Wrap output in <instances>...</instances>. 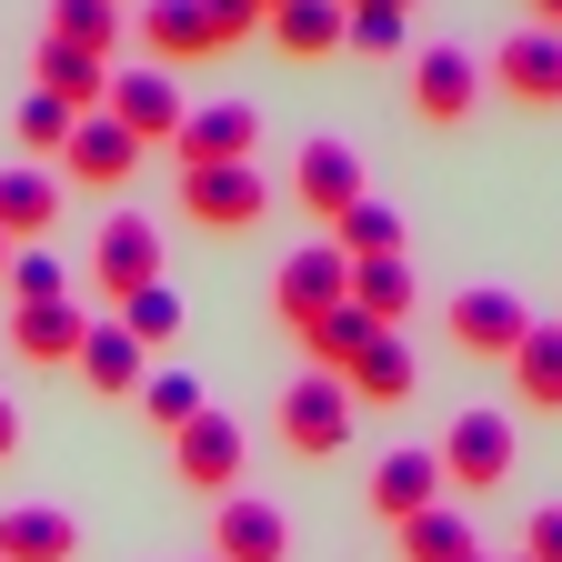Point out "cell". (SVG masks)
<instances>
[{
	"mask_svg": "<svg viewBox=\"0 0 562 562\" xmlns=\"http://www.w3.org/2000/svg\"><path fill=\"white\" fill-rule=\"evenodd\" d=\"M341 302H351V251H341V241H312V251H281V271H271V312L292 322V331L331 322Z\"/></svg>",
	"mask_w": 562,
	"mask_h": 562,
	"instance_id": "1",
	"label": "cell"
},
{
	"mask_svg": "<svg viewBox=\"0 0 562 562\" xmlns=\"http://www.w3.org/2000/svg\"><path fill=\"white\" fill-rule=\"evenodd\" d=\"M442 331L472 351V362H513V351H522V331H532V302L513 292V281H472V292H452Z\"/></svg>",
	"mask_w": 562,
	"mask_h": 562,
	"instance_id": "2",
	"label": "cell"
},
{
	"mask_svg": "<svg viewBox=\"0 0 562 562\" xmlns=\"http://www.w3.org/2000/svg\"><path fill=\"white\" fill-rule=\"evenodd\" d=\"M161 281V222H140V211H111L101 241H91V292L121 312L131 292H151Z\"/></svg>",
	"mask_w": 562,
	"mask_h": 562,
	"instance_id": "3",
	"label": "cell"
},
{
	"mask_svg": "<svg viewBox=\"0 0 562 562\" xmlns=\"http://www.w3.org/2000/svg\"><path fill=\"white\" fill-rule=\"evenodd\" d=\"M171 472H181V492H211V503H232V492L251 482V472H241V422H232V412L181 422V432H171Z\"/></svg>",
	"mask_w": 562,
	"mask_h": 562,
	"instance_id": "4",
	"label": "cell"
},
{
	"mask_svg": "<svg viewBox=\"0 0 562 562\" xmlns=\"http://www.w3.org/2000/svg\"><path fill=\"white\" fill-rule=\"evenodd\" d=\"M251 151H261V111L251 101H201L181 121V140H171L181 171H251Z\"/></svg>",
	"mask_w": 562,
	"mask_h": 562,
	"instance_id": "5",
	"label": "cell"
},
{
	"mask_svg": "<svg viewBox=\"0 0 562 562\" xmlns=\"http://www.w3.org/2000/svg\"><path fill=\"white\" fill-rule=\"evenodd\" d=\"M101 111L140 140V151H151V140H181V121H191L181 70H151V60H140V70H111V101H101Z\"/></svg>",
	"mask_w": 562,
	"mask_h": 562,
	"instance_id": "6",
	"label": "cell"
},
{
	"mask_svg": "<svg viewBox=\"0 0 562 562\" xmlns=\"http://www.w3.org/2000/svg\"><path fill=\"white\" fill-rule=\"evenodd\" d=\"M513 472V412H462L442 432V492H503Z\"/></svg>",
	"mask_w": 562,
	"mask_h": 562,
	"instance_id": "7",
	"label": "cell"
},
{
	"mask_svg": "<svg viewBox=\"0 0 562 562\" xmlns=\"http://www.w3.org/2000/svg\"><path fill=\"white\" fill-rule=\"evenodd\" d=\"M211 562H292V522H281L271 492H232V503H211Z\"/></svg>",
	"mask_w": 562,
	"mask_h": 562,
	"instance_id": "8",
	"label": "cell"
},
{
	"mask_svg": "<svg viewBox=\"0 0 562 562\" xmlns=\"http://www.w3.org/2000/svg\"><path fill=\"white\" fill-rule=\"evenodd\" d=\"M281 442H292L302 462H331V452L351 442V392H341L331 372H302L292 392H281Z\"/></svg>",
	"mask_w": 562,
	"mask_h": 562,
	"instance_id": "9",
	"label": "cell"
},
{
	"mask_svg": "<svg viewBox=\"0 0 562 562\" xmlns=\"http://www.w3.org/2000/svg\"><path fill=\"white\" fill-rule=\"evenodd\" d=\"M261 211H271L261 171H181V222L191 232H251Z\"/></svg>",
	"mask_w": 562,
	"mask_h": 562,
	"instance_id": "10",
	"label": "cell"
},
{
	"mask_svg": "<svg viewBox=\"0 0 562 562\" xmlns=\"http://www.w3.org/2000/svg\"><path fill=\"white\" fill-rule=\"evenodd\" d=\"M292 191H302V211H312V222H341L351 201H372V191H362V151H351V140H331V131H312V140H302Z\"/></svg>",
	"mask_w": 562,
	"mask_h": 562,
	"instance_id": "11",
	"label": "cell"
},
{
	"mask_svg": "<svg viewBox=\"0 0 562 562\" xmlns=\"http://www.w3.org/2000/svg\"><path fill=\"white\" fill-rule=\"evenodd\" d=\"M472 101H482V60H472V50L432 41V50L412 60V111H422V121L452 131V121H472Z\"/></svg>",
	"mask_w": 562,
	"mask_h": 562,
	"instance_id": "12",
	"label": "cell"
},
{
	"mask_svg": "<svg viewBox=\"0 0 562 562\" xmlns=\"http://www.w3.org/2000/svg\"><path fill=\"white\" fill-rule=\"evenodd\" d=\"M492 91H513L522 111H562V41L552 31H513L492 50Z\"/></svg>",
	"mask_w": 562,
	"mask_h": 562,
	"instance_id": "13",
	"label": "cell"
},
{
	"mask_svg": "<svg viewBox=\"0 0 562 562\" xmlns=\"http://www.w3.org/2000/svg\"><path fill=\"white\" fill-rule=\"evenodd\" d=\"M442 503V452H422V442H402V452H382L372 462V513L402 532L412 513H432Z\"/></svg>",
	"mask_w": 562,
	"mask_h": 562,
	"instance_id": "14",
	"label": "cell"
},
{
	"mask_svg": "<svg viewBox=\"0 0 562 562\" xmlns=\"http://www.w3.org/2000/svg\"><path fill=\"white\" fill-rule=\"evenodd\" d=\"M31 91H50L70 121H91V111L111 101V60L70 50V41H41V50H31Z\"/></svg>",
	"mask_w": 562,
	"mask_h": 562,
	"instance_id": "15",
	"label": "cell"
},
{
	"mask_svg": "<svg viewBox=\"0 0 562 562\" xmlns=\"http://www.w3.org/2000/svg\"><path fill=\"white\" fill-rule=\"evenodd\" d=\"M60 171L81 181V191H121L131 171H140V140L111 121V111H91L81 131H70V151H60Z\"/></svg>",
	"mask_w": 562,
	"mask_h": 562,
	"instance_id": "16",
	"label": "cell"
},
{
	"mask_svg": "<svg viewBox=\"0 0 562 562\" xmlns=\"http://www.w3.org/2000/svg\"><path fill=\"white\" fill-rule=\"evenodd\" d=\"M211 50H222V41H211L201 0H151V11H140V60H151V70H191Z\"/></svg>",
	"mask_w": 562,
	"mask_h": 562,
	"instance_id": "17",
	"label": "cell"
},
{
	"mask_svg": "<svg viewBox=\"0 0 562 562\" xmlns=\"http://www.w3.org/2000/svg\"><path fill=\"white\" fill-rule=\"evenodd\" d=\"M341 392H351V412H392V402H412L422 392V362H412V341L402 331H382L362 362L341 372Z\"/></svg>",
	"mask_w": 562,
	"mask_h": 562,
	"instance_id": "18",
	"label": "cell"
},
{
	"mask_svg": "<svg viewBox=\"0 0 562 562\" xmlns=\"http://www.w3.org/2000/svg\"><path fill=\"white\" fill-rule=\"evenodd\" d=\"M81 382L111 392V402H140V382H151V351H140L121 322H91V331H81Z\"/></svg>",
	"mask_w": 562,
	"mask_h": 562,
	"instance_id": "19",
	"label": "cell"
},
{
	"mask_svg": "<svg viewBox=\"0 0 562 562\" xmlns=\"http://www.w3.org/2000/svg\"><path fill=\"white\" fill-rule=\"evenodd\" d=\"M0 562H81V522L50 513V503L0 513Z\"/></svg>",
	"mask_w": 562,
	"mask_h": 562,
	"instance_id": "20",
	"label": "cell"
},
{
	"mask_svg": "<svg viewBox=\"0 0 562 562\" xmlns=\"http://www.w3.org/2000/svg\"><path fill=\"white\" fill-rule=\"evenodd\" d=\"M412 302H422V281H412V261H402V251H382V261H351V312H362V322L402 331V322H412Z\"/></svg>",
	"mask_w": 562,
	"mask_h": 562,
	"instance_id": "21",
	"label": "cell"
},
{
	"mask_svg": "<svg viewBox=\"0 0 562 562\" xmlns=\"http://www.w3.org/2000/svg\"><path fill=\"white\" fill-rule=\"evenodd\" d=\"M81 331H91L81 302H31V312H11V351H21V362H81Z\"/></svg>",
	"mask_w": 562,
	"mask_h": 562,
	"instance_id": "22",
	"label": "cell"
},
{
	"mask_svg": "<svg viewBox=\"0 0 562 562\" xmlns=\"http://www.w3.org/2000/svg\"><path fill=\"white\" fill-rule=\"evenodd\" d=\"M271 41H281V60H331L351 41V11H341V0H281Z\"/></svg>",
	"mask_w": 562,
	"mask_h": 562,
	"instance_id": "23",
	"label": "cell"
},
{
	"mask_svg": "<svg viewBox=\"0 0 562 562\" xmlns=\"http://www.w3.org/2000/svg\"><path fill=\"white\" fill-rule=\"evenodd\" d=\"M50 222H60V181L50 171H0V241L31 251Z\"/></svg>",
	"mask_w": 562,
	"mask_h": 562,
	"instance_id": "24",
	"label": "cell"
},
{
	"mask_svg": "<svg viewBox=\"0 0 562 562\" xmlns=\"http://www.w3.org/2000/svg\"><path fill=\"white\" fill-rule=\"evenodd\" d=\"M513 392H522V412H562V322H532V331H522Z\"/></svg>",
	"mask_w": 562,
	"mask_h": 562,
	"instance_id": "25",
	"label": "cell"
},
{
	"mask_svg": "<svg viewBox=\"0 0 562 562\" xmlns=\"http://www.w3.org/2000/svg\"><path fill=\"white\" fill-rule=\"evenodd\" d=\"M292 341L312 351V372H331V382H341V372H351V362H362V351L382 341V322H362V312H351V302H341L331 322H312V331H292Z\"/></svg>",
	"mask_w": 562,
	"mask_h": 562,
	"instance_id": "26",
	"label": "cell"
},
{
	"mask_svg": "<svg viewBox=\"0 0 562 562\" xmlns=\"http://www.w3.org/2000/svg\"><path fill=\"white\" fill-rule=\"evenodd\" d=\"M472 552H482V532H472L452 503H432V513L402 522V562H472Z\"/></svg>",
	"mask_w": 562,
	"mask_h": 562,
	"instance_id": "27",
	"label": "cell"
},
{
	"mask_svg": "<svg viewBox=\"0 0 562 562\" xmlns=\"http://www.w3.org/2000/svg\"><path fill=\"white\" fill-rule=\"evenodd\" d=\"M50 41L111 60V50H121V0H50Z\"/></svg>",
	"mask_w": 562,
	"mask_h": 562,
	"instance_id": "28",
	"label": "cell"
},
{
	"mask_svg": "<svg viewBox=\"0 0 562 562\" xmlns=\"http://www.w3.org/2000/svg\"><path fill=\"white\" fill-rule=\"evenodd\" d=\"M331 241H341L351 261H382V251H402V211H392V201H351L341 222H331Z\"/></svg>",
	"mask_w": 562,
	"mask_h": 562,
	"instance_id": "29",
	"label": "cell"
},
{
	"mask_svg": "<svg viewBox=\"0 0 562 562\" xmlns=\"http://www.w3.org/2000/svg\"><path fill=\"white\" fill-rule=\"evenodd\" d=\"M111 322H121V331H131L140 351H161V341L181 331V292H171V281H151V292H131V302H121Z\"/></svg>",
	"mask_w": 562,
	"mask_h": 562,
	"instance_id": "30",
	"label": "cell"
},
{
	"mask_svg": "<svg viewBox=\"0 0 562 562\" xmlns=\"http://www.w3.org/2000/svg\"><path fill=\"white\" fill-rule=\"evenodd\" d=\"M0 281H11V312H31V302H70V271H60L50 251H11V271H0Z\"/></svg>",
	"mask_w": 562,
	"mask_h": 562,
	"instance_id": "31",
	"label": "cell"
},
{
	"mask_svg": "<svg viewBox=\"0 0 562 562\" xmlns=\"http://www.w3.org/2000/svg\"><path fill=\"white\" fill-rule=\"evenodd\" d=\"M70 131H81V121H70L50 91H31V101H21V151H31V161H60V151H70Z\"/></svg>",
	"mask_w": 562,
	"mask_h": 562,
	"instance_id": "32",
	"label": "cell"
},
{
	"mask_svg": "<svg viewBox=\"0 0 562 562\" xmlns=\"http://www.w3.org/2000/svg\"><path fill=\"white\" fill-rule=\"evenodd\" d=\"M140 412H151L161 432H181V422H201L211 402H201V382H191V372H151V382H140Z\"/></svg>",
	"mask_w": 562,
	"mask_h": 562,
	"instance_id": "33",
	"label": "cell"
},
{
	"mask_svg": "<svg viewBox=\"0 0 562 562\" xmlns=\"http://www.w3.org/2000/svg\"><path fill=\"white\" fill-rule=\"evenodd\" d=\"M341 50L392 60V50H402V11H372V0H362V11H351V41H341Z\"/></svg>",
	"mask_w": 562,
	"mask_h": 562,
	"instance_id": "34",
	"label": "cell"
},
{
	"mask_svg": "<svg viewBox=\"0 0 562 562\" xmlns=\"http://www.w3.org/2000/svg\"><path fill=\"white\" fill-rule=\"evenodd\" d=\"M201 11H211V41H251V31H271V11H261V0H201Z\"/></svg>",
	"mask_w": 562,
	"mask_h": 562,
	"instance_id": "35",
	"label": "cell"
},
{
	"mask_svg": "<svg viewBox=\"0 0 562 562\" xmlns=\"http://www.w3.org/2000/svg\"><path fill=\"white\" fill-rule=\"evenodd\" d=\"M522 562H562V503H542V513L522 522Z\"/></svg>",
	"mask_w": 562,
	"mask_h": 562,
	"instance_id": "36",
	"label": "cell"
},
{
	"mask_svg": "<svg viewBox=\"0 0 562 562\" xmlns=\"http://www.w3.org/2000/svg\"><path fill=\"white\" fill-rule=\"evenodd\" d=\"M21 452V402H0V462Z\"/></svg>",
	"mask_w": 562,
	"mask_h": 562,
	"instance_id": "37",
	"label": "cell"
},
{
	"mask_svg": "<svg viewBox=\"0 0 562 562\" xmlns=\"http://www.w3.org/2000/svg\"><path fill=\"white\" fill-rule=\"evenodd\" d=\"M522 11H532V31H552V41H562V0H522Z\"/></svg>",
	"mask_w": 562,
	"mask_h": 562,
	"instance_id": "38",
	"label": "cell"
},
{
	"mask_svg": "<svg viewBox=\"0 0 562 562\" xmlns=\"http://www.w3.org/2000/svg\"><path fill=\"white\" fill-rule=\"evenodd\" d=\"M372 11H402V21H412V0H372Z\"/></svg>",
	"mask_w": 562,
	"mask_h": 562,
	"instance_id": "39",
	"label": "cell"
},
{
	"mask_svg": "<svg viewBox=\"0 0 562 562\" xmlns=\"http://www.w3.org/2000/svg\"><path fill=\"white\" fill-rule=\"evenodd\" d=\"M0 271H11V241H0Z\"/></svg>",
	"mask_w": 562,
	"mask_h": 562,
	"instance_id": "40",
	"label": "cell"
},
{
	"mask_svg": "<svg viewBox=\"0 0 562 562\" xmlns=\"http://www.w3.org/2000/svg\"><path fill=\"white\" fill-rule=\"evenodd\" d=\"M341 11H362V0H341Z\"/></svg>",
	"mask_w": 562,
	"mask_h": 562,
	"instance_id": "41",
	"label": "cell"
},
{
	"mask_svg": "<svg viewBox=\"0 0 562 562\" xmlns=\"http://www.w3.org/2000/svg\"><path fill=\"white\" fill-rule=\"evenodd\" d=\"M261 11H281V0H261Z\"/></svg>",
	"mask_w": 562,
	"mask_h": 562,
	"instance_id": "42",
	"label": "cell"
},
{
	"mask_svg": "<svg viewBox=\"0 0 562 562\" xmlns=\"http://www.w3.org/2000/svg\"><path fill=\"white\" fill-rule=\"evenodd\" d=\"M472 562H492V552H472Z\"/></svg>",
	"mask_w": 562,
	"mask_h": 562,
	"instance_id": "43",
	"label": "cell"
},
{
	"mask_svg": "<svg viewBox=\"0 0 562 562\" xmlns=\"http://www.w3.org/2000/svg\"><path fill=\"white\" fill-rule=\"evenodd\" d=\"M513 562H522V552H513Z\"/></svg>",
	"mask_w": 562,
	"mask_h": 562,
	"instance_id": "44",
	"label": "cell"
}]
</instances>
